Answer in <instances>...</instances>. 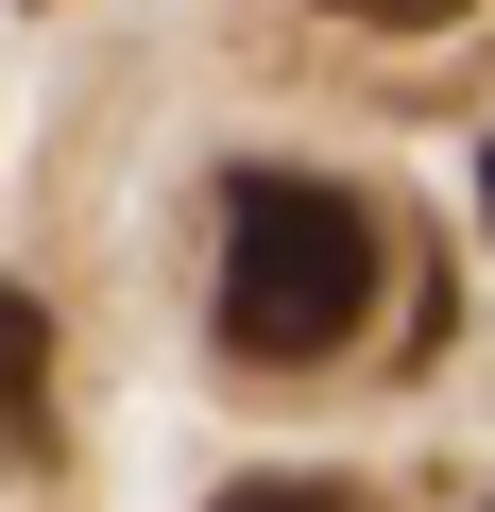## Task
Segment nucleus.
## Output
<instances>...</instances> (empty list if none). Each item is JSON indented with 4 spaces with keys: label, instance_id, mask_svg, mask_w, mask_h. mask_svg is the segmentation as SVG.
<instances>
[{
    "label": "nucleus",
    "instance_id": "f257e3e1",
    "mask_svg": "<svg viewBox=\"0 0 495 512\" xmlns=\"http://www.w3.org/2000/svg\"><path fill=\"white\" fill-rule=\"evenodd\" d=\"M393 291V222L325 171H222V359H257V376H308L376 325Z\"/></svg>",
    "mask_w": 495,
    "mask_h": 512
},
{
    "label": "nucleus",
    "instance_id": "f03ea898",
    "mask_svg": "<svg viewBox=\"0 0 495 512\" xmlns=\"http://www.w3.org/2000/svg\"><path fill=\"white\" fill-rule=\"evenodd\" d=\"M52 410V291H0V444H35Z\"/></svg>",
    "mask_w": 495,
    "mask_h": 512
},
{
    "label": "nucleus",
    "instance_id": "7ed1b4c3",
    "mask_svg": "<svg viewBox=\"0 0 495 512\" xmlns=\"http://www.w3.org/2000/svg\"><path fill=\"white\" fill-rule=\"evenodd\" d=\"M205 512H376L359 478H325V461H274V478H222Z\"/></svg>",
    "mask_w": 495,
    "mask_h": 512
},
{
    "label": "nucleus",
    "instance_id": "20e7f679",
    "mask_svg": "<svg viewBox=\"0 0 495 512\" xmlns=\"http://www.w3.org/2000/svg\"><path fill=\"white\" fill-rule=\"evenodd\" d=\"M325 18H376V35H444L461 0H325Z\"/></svg>",
    "mask_w": 495,
    "mask_h": 512
},
{
    "label": "nucleus",
    "instance_id": "39448f33",
    "mask_svg": "<svg viewBox=\"0 0 495 512\" xmlns=\"http://www.w3.org/2000/svg\"><path fill=\"white\" fill-rule=\"evenodd\" d=\"M478 222H495V137H478Z\"/></svg>",
    "mask_w": 495,
    "mask_h": 512
}]
</instances>
